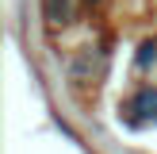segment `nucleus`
Returning <instances> with one entry per match:
<instances>
[{
	"label": "nucleus",
	"instance_id": "nucleus-1",
	"mask_svg": "<svg viewBox=\"0 0 157 154\" xmlns=\"http://www.w3.org/2000/svg\"><path fill=\"white\" fill-rule=\"evenodd\" d=\"M88 4H96V0H88Z\"/></svg>",
	"mask_w": 157,
	"mask_h": 154
}]
</instances>
